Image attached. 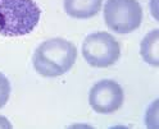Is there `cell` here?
<instances>
[{"instance_id":"cell-2","label":"cell","mask_w":159,"mask_h":129,"mask_svg":"<svg viewBox=\"0 0 159 129\" xmlns=\"http://www.w3.org/2000/svg\"><path fill=\"white\" fill-rule=\"evenodd\" d=\"M41 11L34 0H0V35L19 37L39 24Z\"/></svg>"},{"instance_id":"cell-1","label":"cell","mask_w":159,"mask_h":129,"mask_svg":"<svg viewBox=\"0 0 159 129\" xmlns=\"http://www.w3.org/2000/svg\"><path fill=\"white\" fill-rule=\"evenodd\" d=\"M77 59L76 46L64 38H50L40 44L32 56L35 71L44 77H61L71 71Z\"/></svg>"},{"instance_id":"cell-3","label":"cell","mask_w":159,"mask_h":129,"mask_svg":"<svg viewBox=\"0 0 159 129\" xmlns=\"http://www.w3.org/2000/svg\"><path fill=\"white\" fill-rule=\"evenodd\" d=\"M104 21L108 28L117 33H130L143 21V8L137 0H107Z\"/></svg>"},{"instance_id":"cell-4","label":"cell","mask_w":159,"mask_h":129,"mask_svg":"<svg viewBox=\"0 0 159 129\" xmlns=\"http://www.w3.org/2000/svg\"><path fill=\"white\" fill-rule=\"evenodd\" d=\"M85 60L95 68H108L121 58V46L108 32H95L89 35L82 44Z\"/></svg>"},{"instance_id":"cell-8","label":"cell","mask_w":159,"mask_h":129,"mask_svg":"<svg viewBox=\"0 0 159 129\" xmlns=\"http://www.w3.org/2000/svg\"><path fill=\"white\" fill-rule=\"evenodd\" d=\"M9 96H11V83L3 73H0V109L5 106Z\"/></svg>"},{"instance_id":"cell-6","label":"cell","mask_w":159,"mask_h":129,"mask_svg":"<svg viewBox=\"0 0 159 129\" xmlns=\"http://www.w3.org/2000/svg\"><path fill=\"white\" fill-rule=\"evenodd\" d=\"M103 0H64L66 13L76 19L95 17L102 9Z\"/></svg>"},{"instance_id":"cell-5","label":"cell","mask_w":159,"mask_h":129,"mask_svg":"<svg viewBox=\"0 0 159 129\" xmlns=\"http://www.w3.org/2000/svg\"><path fill=\"white\" fill-rule=\"evenodd\" d=\"M125 93L121 84L112 79H103L95 83L89 95L90 106L99 114H111L122 106Z\"/></svg>"},{"instance_id":"cell-7","label":"cell","mask_w":159,"mask_h":129,"mask_svg":"<svg viewBox=\"0 0 159 129\" xmlns=\"http://www.w3.org/2000/svg\"><path fill=\"white\" fill-rule=\"evenodd\" d=\"M140 54L145 63L159 67V29H153L143 38Z\"/></svg>"},{"instance_id":"cell-9","label":"cell","mask_w":159,"mask_h":129,"mask_svg":"<svg viewBox=\"0 0 159 129\" xmlns=\"http://www.w3.org/2000/svg\"><path fill=\"white\" fill-rule=\"evenodd\" d=\"M0 128H7V129H11V128H12V124H11V122H9L7 118H4V116H0Z\"/></svg>"}]
</instances>
